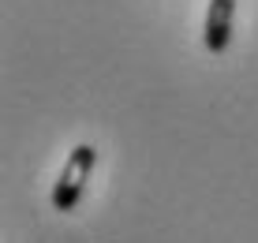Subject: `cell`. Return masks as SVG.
Listing matches in <instances>:
<instances>
[{"label": "cell", "mask_w": 258, "mask_h": 243, "mask_svg": "<svg viewBox=\"0 0 258 243\" xmlns=\"http://www.w3.org/2000/svg\"><path fill=\"white\" fill-rule=\"evenodd\" d=\"M232 15H236V0H210L206 8V49L210 52H225L232 41Z\"/></svg>", "instance_id": "2"}, {"label": "cell", "mask_w": 258, "mask_h": 243, "mask_svg": "<svg viewBox=\"0 0 258 243\" xmlns=\"http://www.w3.org/2000/svg\"><path fill=\"white\" fill-rule=\"evenodd\" d=\"M94 165H97V150L90 146V142H83V146L71 150L64 168H60L56 187H52V210H60V213L75 210L79 199H83V191H86V179H90Z\"/></svg>", "instance_id": "1"}]
</instances>
